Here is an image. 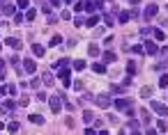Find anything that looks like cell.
<instances>
[{"instance_id":"6da1fadb","label":"cell","mask_w":168,"mask_h":135,"mask_svg":"<svg viewBox=\"0 0 168 135\" xmlns=\"http://www.w3.org/2000/svg\"><path fill=\"white\" fill-rule=\"evenodd\" d=\"M62 103H65V94H55V96L49 98V105H51V110H53V112H60Z\"/></svg>"},{"instance_id":"7a4b0ae2","label":"cell","mask_w":168,"mask_h":135,"mask_svg":"<svg viewBox=\"0 0 168 135\" xmlns=\"http://www.w3.org/2000/svg\"><path fill=\"white\" fill-rule=\"evenodd\" d=\"M58 78L62 80V85H65V87L72 85V80H69V69H67V67H60V73H58Z\"/></svg>"},{"instance_id":"3957f363","label":"cell","mask_w":168,"mask_h":135,"mask_svg":"<svg viewBox=\"0 0 168 135\" xmlns=\"http://www.w3.org/2000/svg\"><path fill=\"white\" fill-rule=\"evenodd\" d=\"M152 110H154L159 117H168V108H166V105H161L159 101H152Z\"/></svg>"},{"instance_id":"277c9868","label":"cell","mask_w":168,"mask_h":135,"mask_svg":"<svg viewBox=\"0 0 168 135\" xmlns=\"http://www.w3.org/2000/svg\"><path fill=\"white\" fill-rule=\"evenodd\" d=\"M113 105H115L118 110H129V108H131V101H129V98H118Z\"/></svg>"},{"instance_id":"5b68a950","label":"cell","mask_w":168,"mask_h":135,"mask_svg":"<svg viewBox=\"0 0 168 135\" xmlns=\"http://www.w3.org/2000/svg\"><path fill=\"white\" fill-rule=\"evenodd\" d=\"M157 11H159L157 5H147V7H145V19H147V21L154 19V16H157Z\"/></svg>"},{"instance_id":"8992f818","label":"cell","mask_w":168,"mask_h":135,"mask_svg":"<svg viewBox=\"0 0 168 135\" xmlns=\"http://www.w3.org/2000/svg\"><path fill=\"white\" fill-rule=\"evenodd\" d=\"M145 53H147V55H157V53H159V46L154 44V41H145Z\"/></svg>"},{"instance_id":"52a82bcc","label":"cell","mask_w":168,"mask_h":135,"mask_svg":"<svg viewBox=\"0 0 168 135\" xmlns=\"http://www.w3.org/2000/svg\"><path fill=\"white\" fill-rule=\"evenodd\" d=\"M95 101H97V105H99V108H108V105H111V98H108L106 94H101V96H97Z\"/></svg>"},{"instance_id":"ba28073f","label":"cell","mask_w":168,"mask_h":135,"mask_svg":"<svg viewBox=\"0 0 168 135\" xmlns=\"http://www.w3.org/2000/svg\"><path fill=\"white\" fill-rule=\"evenodd\" d=\"M35 69H37L35 60H26V62H23V71H26V73H35Z\"/></svg>"},{"instance_id":"9c48e42d","label":"cell","mask_w":168,"mask_h":135,"mask_svg":"<svg viewBox=\"0 0 168 135\" xmlns=\"http://www.w3.org/2000/svg\"><path fill=\"white\" fill-rule=\"evenodd\" d=\"M5 44H9V46H12V48H16V50H19V48H21V46H23V44H21V41H19V39H16V37H9V39H5Z\"/></svg>"},{"instance_id":"30bf717a","label":"cell","mask_w":168,"mask_h":135,"mask_svg":"<svg viewBox=\"0 0 168 135\" xmlns=\"http://www.w3.org/2000/svg\"><path fill=\"white\" fill-rule=\"evenodd\" d=\"M32 53H35V55H37V57H44V46L42 44H32Z\"/></svg>"},{"instance_id":"8fae6325","label":"cell","mask_w":168,"mask_h":135,"mask_svg":"<svg viewBox=\"0 0 168 135\" xmlns=\"http://www.w3.org/2000/svg\"><path fill=\"white\" fill-rule=\"evenodd\" d=\"M5 69H7V62L0 60V80H7V71Z\"/></svg>"},{"instance_id":"7c38bea8","label":"cell","mask_w":168,"mask_h":135,"mask_svg":"<svg viewBox=\"0 0 168 135\" xmlns=\"http://www.w3.org/2000/svg\"><path fill=\"white\" fill-rule=\"evenodd\" d=\"M92 71H95V73H106V67H104L101 62H95V64H92Z\"/></svg>"},{"instance_id":"4fadbf2b","label":"cell","mask_w":168,"mask_h":135,"mask_svg":"<svg viewBox=\"0 0 168 135\" xmlns=\"http://www.w3.org/2000/svg\"><path fill=\"white\" fill-rule=\"evenodd\" d=\"M97 23H99V16H95V14H92L90 19H85V25H88V28H95Z\"/></svg>"},{"instance_id":"5bb4252c","label":"cell","mask_w":168,"mask_h":135,"mask_svg":"<svg viewBox=\"0 0 168 135\" xmlns=\"http://www.w3.org/2000/svg\"><path fill=\"white\" fill-rule=\"evenodd\" d=\"M85 67H88V62H85V60H76V62H74V69H76V71H83Z\"/></svg>"},{"instance_id":"9a60e30c","label":"cell","mask_w":168,"mask_h":135,"mask_svg":"<svg viewBox=\"0 0 168 135\" xmlns=\"http://www.w3.org/2000/svg\"><path fill=\"white\" fill-rule=\"evenodd\" d=\"M2 14L5 16H12V14H14V5H2Z\"/></svg>"},{"instance_id":"2e32d148","label":"cell","mask_w":168,"mask_h":135,"mask_svg":"<svg viewBox=\"0 0 168 135\" xmlns=\"http://www.w3.org/2000/svg\"><path fill=\"white\" fill-rule=\"evenodd\" d=\"M152 96V87H143L141 89V98H150Z\"/></svg>"},{"instance_id":"e0dca14e","label":"cell","mask_w":168,"mask_h":135,"mask_svg":"<svg viewBox=\"0 0 168 135\" xmlns=\"http://www.w3.org/2000/svg\"><path fill=\"white\" fill-rule=\"evenodd\" d=\"M138 112H141V121L143 124H150V112L147 110H138Z\"/></svg>"},{"instance_id":"ac0fdd59","label":"cell","mask_w":168,"mask_h":135,"mask_svg":"<svg viewBox=\"0 0 168 135\" xmlns=\"http://www.w3.org/2000/svg\"><path fill=\"white\" fill-rule=\"evenodd\" d=\"M14 108H16V105L12 103V101H2V108H0V110H5V112H7V110H9V112H12V110H14Z\"/></svg>"},{"instance_id":"d6986e66","label":"cell","mask_w":168,"mask_h":135,"mask_svg":"<svg viewBox=\"0 0 168 135\" xmlns=\"http://www.w3.org/2000/svg\"><path fill=\"white\" fill-rule=\"evenodd\" d=\"M115 60H118V57H115L111 50H106V53H104V62H115Z\"/></svg>"},{"instance_id":"ffe728a7","label":"cell","mask_w":168,"mask_h":135,"mask_svg":"<svg viewBox=\"0 0 168 135\" xmlns=\"http://www.w3.org/2000/svg\"><path fill=\"white\" fill-rule=\"evenodd\" d=\"M30 121L32 124H44V117L42 115H30Z\"/></svg>"},{"instance_id":"44dd1931","label":"cell","mask_w":168,"mask_h":135,"mask_svg":"<svg viewBox=\"0 0 168 135\" xmlns=\"http://www.w3.org/2000/svg\"><path fill=\"white\" fill-rule=\"evenodd\" d=\"M42 80H44V85H53V76H51V73H44Z\"/></svg>"},{"instance_id":"7402d4cb","label":"cell","mask_w":168,"mask_h":135,"mask_svg":"<svg viewBox=\"0 0 168 135\" xmlns=\"http://www.w3.org/2000/svg\"><path fill=\"white\" fill-rule=\"evenodd\" d=\"M159 87H168V73H164L159 78Z\"/></svg>"},{"instance_id":"603a6c76","label":"cell","mask_w":168,"mask_h":135,"mask_svg":"<svg viewBox=\"0 0 168 135\" xmlns=\"http://www.w3.org/2000/svg\"><path fill=\"white\" fill-rule=\"evenodd\" d=\"M129 11H120V23H127V21H129Z\"/></svg>"},{"instance_id":"cb8c5ba5","label":"cell","mask_w":168,"mask_h":135,"mask_svg":"<svg viewBox=\"0 0 168 135\" xmlns=\"http://www.w3.org/2000/svg\"><path fill=\"white\" fill-rule=\"evenodd\" d=\"M127 71H129V76H134V73H136V62H129V64H127Z\"/></svg>"},{"instance_id":"d4e9b609","label":"cell","mask_w":168,"mask_h":135,"mask_svg":"<svg viewBox=\"0 0 168 135\" xmlns=\"http://www.w3.org/2000/svg\"><path fill=\"white\" fill-rule=\"evenodd\" d=\"M7 131H9V133H19V124H16V121H12V124L7 126Z\"/></svg>"},{"instance_id":"484cf974","label":"cell","mask_w":168,"mask_h":135,"mask_svg":"<svg viewBox=\"0 0 168 135\" xmlns=\"http://www.w3.org/2000/svg\"><path fill=\"white\" fill-rule=\"evenodd\" d=\"M83 119H85V121H88V124H90V121L95 119V115H92L90 110H85V112H83Z\"/></svg>"},{"instance_id":"4316f807","label":"cell","mask_w":168,"mask_h":135,"mask_svg":"<svg viewBox=\"0 0 168 135\" xmlns=\"http://www.w3.org/2000/svg\"><path fill=\"white\" fill-rule=\"evenodd\" d=\"M131 50H134V53H136V55H143V53H145V48H143V46H141V44H136V46H134V48H131Z\"/></svg>"},{"instance_id":"83f0119b","label":"cell","mask_w":168,"mask_h":135,"mask_svg":"<svg viewBox=\"0 0 168 135\" xmlns=\"http://www.w3.org/2000/svg\"><path fill=\"white\" fill-rule=\"evenodd\" d=\"M88 50H90V55H92V57H97V55H99V48H97V46H95V44H92V46H90V48H88Z\"/></svg>"},{"instance_id":"f1b7e54d","label":"cell","mask_w":168,"mask_h":135,"mask_svg":"<svg viewBox=\"0 0 168 135\" xmlns=\"http://www.w3.org/2000/svg\"><path fill=\"white\" fill-rule=\"evenodd\" d=\"M35 16H37V11H35V9H28L26 19H28V21H35Z\"/></svg>"},{"instance_id":"f546056e","label":"cell","mask_w":168,"mask_h":135,"mask_svg":"<svg viewBox=\"0 0 168 135\" xmlns=\"http://www.w3.org/2000/svg\"><path fill=\"white\" fill-rule=\"evenodd\" d=\"M152 34H154V39H157V41L164 39V32H161V30H152Z\"/></svg>"},{"instance_id":"4dcf8cb0","label":"cell","mask_w":168,"mask_h":135,"mask_svg":"<svg viewBox=\"0 0 168 135\" xmlns=\"http://www.w3.org/2000/svg\"><path fill=\"white\" fill-rule=\"evenodd\" d=\"M157 128H159V131H168V124L161 119V121H157Z\"/></svg>"},{"instance_id":"1f68e13d","label":"cell","mask_w":168,"mask_h":135,"mask_svg":"<svg viewBox=\"0 0 168 135\" xmlns=\"http://www.w3.org/2000/svg\"><path fill=\"white\" fill-rule=\"evenodd\" d=\"M19 7L21 9H28V7H30V0H19Z\"/></svg>"},{"instance_id":"d6a6232c","label":"cell","mask_w":168,"mask_h":135,"mask_svg":"<svg viewBox=\"0 0 168 135\" xmlns=\"http://www.w3.org/2000/svg\"><path fill=\"white\" fill-rule=\"evenodd\" d=\"M60 41H62V37H60V34H55V37L51 39V46H58V44H60Z\"/></svg>"},{"instance_id":"836d02e7","label":"cell","mask_w":168,"mask_h":135,"mask_svg":"<svg viewBox=\"0 0 168 135\" xmlns=\"http://www.w3.org/2000/svg\"><path fill=\"white\" fill-rule=\"evenodd\" d=\"M104 21H106V25H113V23H115V21H113V16H111V14H106V16H104Z\"/></svg>"},{"instance_id":"e575fe53","label":"cell","mask_w":168,"mask_h":135,"mask_svg":"<svg viewBox=\"0 0 168 135\" xmlns=\"http://www.w3.org/2000/svg\"><path fill=\"white\" fill-rule=\"evenodd\" d=\"M74 9H76V11H83V2H81V0H78V2L74 5Z\"/></svg>"},{"instance_id":"d590c367","label":"cell","mask_w":168,"mask_h":135,"mask_svg":"<svg viewBox=\"0 0 168 135\" xmlns=\"http://www.w3.org/2000/svg\"><path fill=\"white\" fill-rule=\"evenodd\" d=\"M7 92L9 94H16V85H7Z\"/></svg>"},{"instance_id":"8d00e7d4","label":"cell","mask_w":168,"mask_h":135,"mask_svg":"<svg viewBox=\"0 0 168 135\" xmlns=\"http://www.w3.org/2000/svg\"><path fill=\"white\" fill-rule=\"evenodd\" d=\"M49 2L53 5V7H60V5H62V0H49Z\"/></svg>"},{"instance_id":"74e56055","label":"cell","mask_w":168,"mask_h":135,"mask_svg":"<svg viewBox=\"0 0 168 135\" xmlns=\"http://www.w3.org/2000/svg\"><path fill=\"white\" fill-rule=\"evenodd\" d=\"M85 135H97V131L95 128H85Z\"/></svg>"},{"instance_id":"f35d334b","label":"cell","mask_w":168,"mask_h":135,"mask_svg":"<svg viewBox=\"0 0 168 135\" xmlns=\"http://www.w3.org/2000/svg\"><path fill=\"white\" fill-rule=\"evenodd\" d=\"M147 135H157V131H154V128H150V131H147Z\"/></svg>"},{"instance_id":"ab89813d","label":"cell","mask_w":168,"mask_h":135,"mask_svg":"<svg viewBox=\"0 0 168 135\" xmlns=\"http://www.w3.org/2000/svg\"><path fill=\"white\" fill-rule=\"evenodd\" d=\"M5 92H7V89H5V87H0V96H2V94H5Z\"/></svg>"},{"instance_id":"60d3db41","label":"cell","mask_w":168,"mask_h":135,"mask_svg":"<svg viewBox=\"0 0 168 135\" xmlns=\"http://www.w3.org/2000/svg\"><path fill=\"white\" fill-rule=\"evenodd\" d=\"M131 135H141V133H138V128H136V131H134V133H131Z\"/></svg>"},{"instance_id":"b9f144b4","label":"cell","mask_w":168,"mask_h":135,"mask_svg":"<svg viewBox=\"0 0 168 135\" xmlns=\"http://www.w3.org/2000/svg\"><path fill=\"white\" fill-rule=\"evenodd\" d=\"M99 135H108V133H106V131H99Z\"/></svg>"},{"instance_id":"7bdbcfd3","label":"cell","mask_w":168,"mask_h":135,"mask_svg":"<svg viewBox=\"0 0 168 135\" xmlns=\"http://www.w3.org/2000/svg\"><path fill=\"white\" fill-rule=\"evenodd\" d=\"M69 2H74V0H65V5H69Z\"/></svg>"},{"instance_id":"ee69618b","label":"cell","mask_w":168,"mask_h":135,"mask_svg":"<svg viewBox=\"0 0 168 135\" xmlns=\"http://www.w3.org/2000/svg\"><path fill=\"white\" fill-rule=\"evenodd\" d=\"M0 50H2V48H0Z\"/></svg>"}]
</instances>
